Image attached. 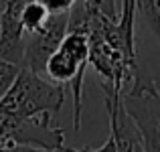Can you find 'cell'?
<instances>
[{"mask_svg":"<svg viewBox=\"0 0 160 152\" xmlns=\"http://www.w3.org/2000/svg\"><path fill=\"white\" fill-rule=\"evenodd\" d=\"M138 152H142V148H138Z\"/></svg>","mask_w":160,"mask_h":152,"instance_id":"14","label":"cell"},{"mask_svg":"<svg viewBox=\"0 0 160 152\" xmlns=\"http://www.w3.org/2000/svg\"><path fill=\"white\" fill-rule=\"evenodd\" d=\"M4 2H6V0H0V10H2V4H4Z\"/></svg>","mask_w":160,"mask_h":152,"instance_id":"13","label":"cell"},{"mask_svg":"<svg viewBox=\"0 0 160 152\" xmlns=\"http://www.w3.org/2000/svg\"><path fill=\"white\" fill-rule=\"evenodd\" d=\"M27 2L31 0H6L0 10V59L14 65H22L24 28L20 14Z\"/></svg>","mask_w":160,"mask_h":152,"instance_id":"5","label":"cell"},{"mask_svg":"<svg viewBox=\"0 0 160 152\" xmlns=\"http://www.w3.org/2000/svg\"><path fill=\"white\" fill-rule=\"evenodd\" d=\"M67 24H69V12L49 14L39 31L24 35V55L20 67H27L45 77V65L65 39Z\"/></svg>","mask_w":160,"mask_h":152,"instance_id":"4","label":"cell"},{"mask_svg":"<svg viewBox=\"0 0 160 152\" xmlns=\"http://www.w3.org/2000/svg\"><path fill=\"white\" fill-rule=\"evenodd\" d=\"M69 87L49 81L35 71L20 67L16 79L0 98V116L8 120H31V118H55L63 108Z\"/></svg>","mask_w":160,"mask_h":152,"instance_id":"1","label":"cell"},{"mask_svg":"<svg viewBox=\"0 0 160 152\" xmlns=\"http://www.w3.org/2000/svg\"><path fill=\"white\" fill-rule=\"evenodd\" d=\"M136 14L142 16V23L160 47V0H136Z\"/></svg>","mask_w":160,"mask_h":152,"instance_id":"6","label":"cell"},{"mask_svg":"<svg viewBox=\"0 0 160 152\" xmlns=\"http://www.w3.org/2000/svg\"><path fill=\"white\" fill-rule=\"evenodd\" d=\"M4 146H6V140H4V138H2V136H0V150H2V148H4Z\"/></svg>","mask_w":160,"mask_h":152,"instance_id":"12","label":"cell"},{"mask_svg":"<svg viewBox=\"0 0 160 152\" xmlns=\"http://www.w3.org/2000/svg\"><path fill=\"white\" fill-rule=\"evenodd\" d=\"M0 152H73V148H41V146H24V144H6Z\"/></svg>","mask_w":160,"mask_h":152,"instance_id":"10","label":"cell"},{"mask_svg":"<svg viewBox=\"0 0 160 152\" xmlns=\"http://www.w3.org/2000/svg\"><path fill=\"white\" fill-rule=\"evenodd\" d=\"M49 12L39 0H32V2H27L22 8V14H20V20H22V28L24 35H31V33L39 31L41 27L45 24Z\"/></svg>","mask_w":160,"mask_h":152,"instance_id":"7","label":"cell"},{"mask_svg":"<svg viewBox=\"0 0 160 152\" xmlns=\"http://www.w3.org/2000/svg\"><path fill=\"white\" fill-rule=\"evenodd\" d=\"M18 71H20V65H14V63H10V61L0 59V98L8 91V87H10L12 81L16 79Z\"/></svg>","mask_w":160,"mask_h":152,"instance_id":"8","label":"cell"},{"mask_svg":"<svg viewBox=\"0 0 160 152\" xmlns=\"http://www.w3.org/2000/svg\"><path fill=\"white\" fill-rule=\"evenodd\" d=\"M45 8H47L49 14H59V12H69L77 0H39Z\"/></svg>","mask_w":160,"mask_h":152,"instance_id":"11","label":"cell"},{"mask_svg":"<svg viewBox=\"0 0 160 152\" xmlns=\"http://www.w3.org/2000/svg\"><path fill=\"white\" fill-rule=\"evenodd\" d=\"M89 8L106 14L108 18H118L120 14V6H118V0H83Z\"/></svg>","mask_w":160,"mask_h":152,"instance_id":"9","label":"cell"},{"mask_svg":"<svg viewBox=\"0 0 160 152\" xmlns=\"http://www.w3.org/2000/svg\"><path fill=\"white\" fill-rule=\"evenodd\" d=\"M122 101L136 126L142 152H160V91H126Z\"/></svg>","mask_w":160,"mask_h":152,"instance_id":"3","label":"cell"},{"mask_svg":"<svg viewBox=\"0 0 160 152\" xmlns=\"http://www.w3.org/2000/svg\"><path fill=\"white\" fill-rule=\"evenodd\" d=\"M89 43L83 33L69 31L61 41L59 49L49 57L45 65V77L53 83L65 85L73 95V130H81V99H83V77H85Z\"/></svg>","mask_w":160,"mask_h":152,"instance_id":"2","label":"cell"}]
</instances>
